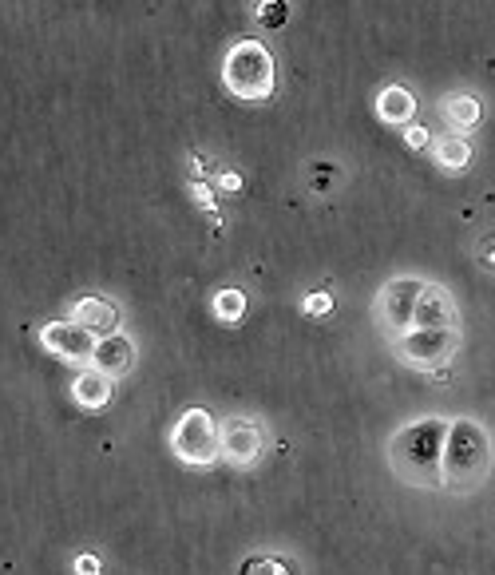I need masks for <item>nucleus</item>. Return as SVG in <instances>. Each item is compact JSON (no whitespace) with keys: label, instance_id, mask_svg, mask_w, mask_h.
<instances>
[{"label":"nucleus","instance_id":"11","mask_svg":"<svg viewBox=\"0 0 495 575\" xmlns=\"http://www.w3.org/2000/svg\"><path fill=\"white\" fill-rule=\"evenodd\" d=\"M436 112L448 123L452 135H464V139H468V135L484 123V100H480L476 92H448V96H440Z\"/></svg>","mask_w":495,"mask_h":575},{"label":"nucleus","instance_id":"20","mask_svg":"<svg viewBox=\"0 0 495 575\" xmlns=\"http://www.w3.org/2000/svg\"><path fill=\"white\" fill-rule=\"evenodd\" d=\"M301 310H305L309 318H325V314H333V294H325V290H313V294L301 302Z\"/></svg>","mask_w":495,"mask_h":575},{"label":"nucleus","instance_id":"25","mask_svg":"<svg viewBox=\"0 0 495 575\" xmlns=\"http://www.w3.org/2000/svg\"><path fill=\"white\" fill-rule=\"evenodd\" d=\"M218 187H222V191H242V175H234V171H218Z\"/></svg>","mask_w":495,"mask_h":575},{"label":"nucleus","instance_id":"22","mask_svg":"<svg viewBox=\"0 0 495 575\" xmlns=\"http://www.w3.org/2000/svg\"><path fill=\"white\" fill-rule=\"evenodd\" d=\"M191 195L198 199V207H206V211H210V219H214V223H222V219H218V203H214V191H210V187L191 183Z\"/></svg>","mask_w":495,"mask_h":575},{"label":"nucleus","instance_id":"24","mask_svg":"<svg viewBox=\"0 0 495 575\" xmlns=\"http://www.w3.org/2000/svg\"><path fill=\"white\" fill-rule=\"evenodd\" d=\"M72 572H76V575H99V556H92V552H84V556H76V564H72Z\"/></svg>","mask_w":495,"mask_h":575},{"label":"nucleus","instance_id":"14","mask_svg":"<svg viewBox=\"0 0 495 575\" xmlns=\"http://www.w3.org/2000/svg\"><path fill=\"white\" fill-rule=\"evenodd\" d=\"M111 397H115V381H111V377H103V373L92 369V365L76 373V381H72V401H76L80 409L99 413V409L111 405Z\"/></svg>","mask_w":495,"mask_h":575},{"label":"nucleus","instance_id":"3","mask_svg":"<svg viewBox=\"0 0 495 575\" xmlns=\"http://www.w3.org/2000/svg\"><path fill=\"white\" fill-rule=\"evenodd\" d=\"M222 88L238 104H270L278 92V60L270 44L242 36L222 56Z\"/></svg>","mask_w":495,"mask_h":575},{"label":"nucleus","instance_id":"6","mask_svg":"<svg viewBox=\"0 0 495 575\" xmlns=\"http://www.w3.org/2000/svg\"><path fill=\"white\" fill-rule=\"evenodd\" d=\"M420 294H424V278H416V274H396V278H389V282L377 290L373 322L381 326V334H385L389 342H396L400 334L412 330Z\"/></svg>","mask_w":495,"mask_h":575},{"label":"nucleus","instance_id":"13","mask_svg":"<svg viewBox=\"0 0 495 575\" xmlns=\"http://www.w3.org/2000/svg\"><path fill=\"white\" fill-rule=\"evenodd\" d=\"M416 92L412 88H404V84H389V88H381L377 92V100H373V112L381 123H389V127H408V123H416Z\"/></svg>","mask_w":495,"mask_h":575},{"label":"nucleus","instance_id":"10","mask_svg":"<svg viewBox=\"0 0 495 575\" xmlns=\"http://www.w3.org/2000/svg\"><path fill=\"white\" fill-rule=\"evenodd\" d=\"M68 322H76L80 330H88L96 342L103 338H115V334H123L119 326H123V314H119V306L115 302H107V298H99V294H84L80 302H72V310H68Z\"/></svg>","mask_w":495,"mask_h":575},{"label":"nucleus","instance_id":"15","mask_svg":"<svg viewBox=\"0 0 495 575\" xmlns=\"http://www.w3.org/2000/svg\"><path fill=\"white\" fill-rule=\"evenodd\" d=\"M472 159H476L472 139H464V135H436L432 139V163L444 175H464L472 167Z\"/></svg>","mask_w":495,"mask_h":575},{"label":"nucleus","instance_id":"17","mask_svg":"<svg viewBox=\"0 0 495 575\" xmlns=\"http://www.w3.org/2000/svg\"><path fill=\"white\" fill-rule=\"evenodd\" d=\"M238 575H297V568L286 556H250Z\"/></svg>","mask_w":495,"mask_h":575},{"label":"nucleus","instance_id":"12","mask_svg":"<svg viewBox=\"0 0 495 575\" xmlns=\"http://www.w3.org/2000/svg\"><path fill=\"white\" fill-rule=\"evenodd\" d=\"M135 365H139V349H135V342H131L127 334L103 338V342L96 345L92 369H99L103 377H111V381H123L127 373H135Z\"/></svg>","mask_w":495,"mask_h":575},{"label":"nucleus","instance_id":"19","mask_svg":"<svg viewBox=\"0 0 495 575\" xmlns=\"http://www.w3.org/2000/svg\"><path fill=\"white\" fill-rule=\"evenodd\" d=\"M333 183H337V163H313V167H309V187H313L317 195L333 191Z\"/></svg>","mask_w":495,"mask_h":575},{"label":"nucleus","instance_id":"9","mask_svg":"<svg viewBox=\"0 0 495 575\" xmlns=\"http://www.w3.org/2000/svg\"><path fill=\"white\" fill-rule=\"evenodd\" d=\"M412 326L416 330H460V306L444 282H424Z\"/></svg>","mask_w":495,"mask_h":575},{"label":"nucleus","instance_id":"7","mask_svg":"<svg viewBox=\"0 0 495 575\" xmlns=\"http://www.w3.org/2000/svg\"><path fill=\"white\" fill-rule=\"evenodd\" d=\"M266 425L258 417H226L222 421V460L230 468H254L266 457Z\"/></svg>","mask_w":495,"mask_h":575},{"label":"nucleus","instance_id":"16","mask_svg":"<svg viewBox=\"0 0 495 575\" xmlns=\"http://www.w3.org/2000/svg\"><path fill=\"white\" fill-rule=\"evenodd\" d=\"M210 314H214V322H222V326H238V322L246 318V294H242L238 286H222V290H214V298H210Z\"/></svg>","mask_w":495,"mask_h":575},{"label":"nucleus","instance_id":"18","mask_svg":"<svg viewBox=\"0 0 495 575\" xmlns=\"http://www.w3.org/2000/svg\"><path fill=\"white\" fill-rule=\"evenodd\" d=\"M254 16H258V24H266V28H282V24L290 20V4H286V0H258V4H254Z\"/></svg>","mask_w":495,"mask_h":575},{"label":"nucleus","instance_id":"23","mask_svg":"<svg viewBox=\"0 0 495 575\" xmlns=\"http://www.w3.org/2000/svg\"><path fill=\"white\" fill-rule=\"evenodd\" d=\"M476 258H480V266H484V270H492L495 274V230L480 242V246H476Z\"/></svg>","mask_w":495,"mask_h":575},{"label":"nucleus","instance_id":"2","mask_svg":"<svg viewBox=\"0 0 495 575\" xmlns=\"http://www.w3.org/2000/svg\"><path fill=\"white\" fill-rule=\"evenodd\" d=\"M495 441L476 417H452L444 445V492L472 496L492 480Z\"/></svg>","mask_w":495,"mask_h":575},{"label":"nucleus","instance_id":"8","mask_svg":"<svg viewBox=\"0 0 495 575\" xmlns=\"http://www.w3.org/2000/svg\"><path fill=\"white\" fill-rule=\"evenodd\" d=\"M40 345L56 357V361H68V365H80V369H88L92 365V357H96V338L88 334V330H80L76 322H44L40 326Z\"/></svg>","mask_w":495,"mask_h":575},{"label":"nucleus","instance_id":"5","mask_svg":"<svg viewBox=\"0 0 495 575\" xmlns=\"http://www.w3.org/2000/svg\"><path fill=\"white\" fill-rule=\"evenodd\" d=\"M460 345H464V330H416L412 326L408 334H400L396 342H389V349H393V357L404 369L436 377V373H444L452 365Z\"/></svg>","mask_w":495,"mask_h":575},{"label":"nucleus","instance_id":"21","mask_svg":"<svg viewBox=\"0 0 495 575\" xmlns=\"http://www.w3.org/2000/svg\"><path fill=\"white\" fill-rule=\"evenodd\" d=\"M432 139H436V135H432L424 123H408V127H404V143H408L412 151H424V147L432 151Z\"/></svg>","mask_w":495,"mask_h":575},{"label":"nucleus","instance_id":"4","mask_svg":"<svg viewBox=\"0 0 495 575\" xmlns=\"http://www.w3.org/2000/svg\"><path fill=\"white\" fill-rule=\"evenodd\" d=\"M171 453L187 468H210L222 460V421L210 409H187L171 429Z\"/></svg>","mask_w":495,"mask_h":575},{"label":"nucleus","instance_id":"1","mask_svg":"<svg viewBox=\"0 0 495 575\" xmlns=\"http://www.w3.org/2000/svg\"><path fill=\"white\" fill-rule=\"evenodd\" d=\"M452 417H416L400 425L389 445L385 460L393 476L408 488H444V445H448Z\"/></svg>","mask_w":495,"mask_h":575}]
</instances>
